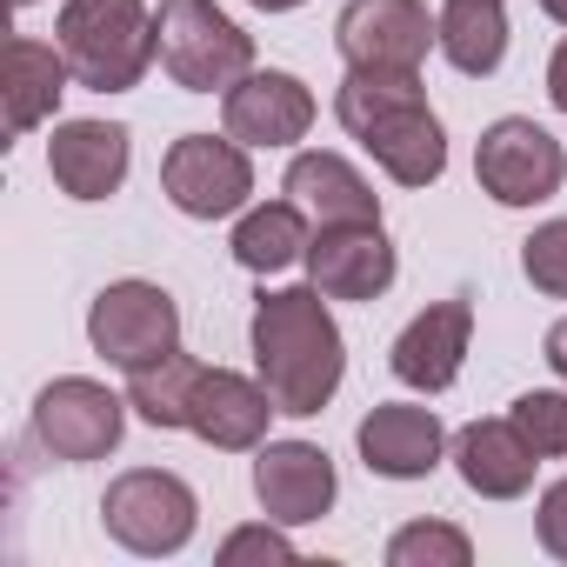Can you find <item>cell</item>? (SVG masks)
I'll return each instance as SVG.
<instances>
[{"instance_id":"6da1fadb","label":"cell","mask_w":567,"mask_h":567,"mask_svg":"<svg viewBox=\"0 0 567 567\" xmlns=\"http://www.w3.org/2000/svg\"><path fill=\"white\" fill-rule=\"evenodd\" d=\"M247 341H254V368H260L274 408L288 421L321 414L348 381V341H341V321L315 280L308 288H260Z\"/></svg>"},{"instance_id":"7a4b0ae2","label":"cell","mask_w":567,"mask_h":567,"mask_svg":"<svg viewBox=\"0 0 567 567\" xmlns=\"http://www.w3.org/2000/svg\"><path fill=\"white\" fill-rule=\"evenodd\" d=\"M54 41L74 68V87H94V94H127L161 61L147 0H61Z\"/></svg>"},{"instance_id":"3957f363","label":"cell","mask_w":567,"mask_h":567,"mask_svg":"<svg viewBox=\"0 0 567 567\" xmlns=\"http://www.w3.org/2000/svg\"><path fill=\"white\" fill-rule=\"evenodd\" d=\"M154 41H161V74L187 94H227L234 81L254 74V34L234 14H220L214 0H161Z\"/></svg>"},{"instance_id":"277c9868","label":"cell","mask_w":567,"mask_h":567,"mask_svg":"<svg viewBox=\"0 0 567 567\" xmlns=\"http://www.w3.org/2000/svg\"><path fill=\"white\" fill-rule=\"evenodd\" d=\"M101 527H107L114 547H127V554H141V560H167V554H181V547L194 540L200 501H194V487H187L181 474H167V467H127V474H114L107 494H101Z\"/></svg>"},{"instance_id":"5b68a950","label":"cell","mask_w":567,"mask_h":567,"mask_svg":"<svg viewBox=\"0 0 567 567\" xmlns=\"http://www.w3.org/2000/svg\"><path fill=\"white\" fill-rule=\"evenodd\" d=\"M127 394H114L107 381H87V374H61L34 394V441L41 454H54L61 467H87V461H107L127 434Z\"/></svg>"},{"instance_id":"8992f818","label":"cell","mask_w":567,"mask_h":567,"mask_svg":"<svg viewBox=\"0 0 567 567\" xmlns=\"http://www.w3.org/2000/svg\"><path fill=\"white\" fill-rule=\"evenodd\" d=\"M87 348L107 368H147L181 348V308L161 280H107L87 301Z\"/></svg>"},{"instance_id":"52a82bcc","label":"cell","mask_w":567,"mask_h":567,"mask_svg":"<svg viewBox=\"0 0 567 567\" xmlns=\"http://www.w3.org/2000/svg\"><path fill=\"white\" fill-rule=\"evenodd\" d=\"M474 181H481V194L501 200V207H540V200H554L560 181H567V147H560L540 121L501 114V121H487L481 141H474Z\"/></svg>"},{"instance_id":"ba28073f","label":"cell","mask_w":567,"mask_h":567,"mask_svg":"<svg viewBox=\"0 0 567 567\" xmlns=\"http://www.w3.org/2000/svg\"><path fill=\"white\" fill-rule=\"evenodd\" d=\"M161 194L187 220H234L254 200V147L234 134H181L161 154Z\"/></svg>"},{"instance_id":"9c48e42d","label":"cell","mask_w":567,"mask_h":567,"mask_svg":"<svg viewBox=\"0 0 567 567\" xmlns=\"http://www.w3.org/2000/svg\"><path fill=\"white\" fill-rule=\"evenodd\" d=\"M334 48L348 68H421L427 48H441V21L427 14V0H348Z\"/></svg>"},{"instance_id":"30bf717a","label":"cell","mask_w":567,"mask_h":567,"mask_svg":"<svg viewBox=\"0 0 567 567\" xmlns=\"http://www.w3.org/2000/svg\"><path fill=\"white\" fill-rule=\"evenodd\" d=\"M334 494H341V474H334L328 447H315V441H260L254 447V501L267 520L308 527L334 507Z\"/></svg>"},{"instance_id":"8fae6325","label":"cell","mask_w":567,"mask_h":567,"mask_svg":"<svg viewBox=\"0 0 567 567\" xmlns=\"http://www.w3.org/2000/svg\"><path fill=\"white\" fill-rule=\"evenodd\" d=\"M301 267L328 301H381L401 274V254L381 220H341V227H315V247Z\"/></svg>"},{"instance_id":"7c38bea8","label":"cell","mask_w":567,"mask_h":567,"mask_svg":"<svg viewBox=\"0 0 567 567\" xmlns=\"http://www.w3.org/2000/svg\"><path fill=\"white\" fill-rule=\"evenodd\" d=\"M220 127L240 141V147H295V141H308V127H315V94H308V81L301 74H288V68H254L247 81H234L227 94H220Z\"/></svg>"},{"instance_id":"4fadbf2b","label":"cell","mask_w":567,"mask_h":567,"mask_svg":"<svg viewBox=\"0 0 567 567\" xmlns=\"http://www.w3.org/2000/svg\"><path fill=\"white\" fill-rule=\"evenodd\" d=\"M467 348H474V308L454 295V301H427L388 348V368L401 388L414 394H447L467 368Z\"/></svg>"},{"instance_id":"5bb4252c","label":"cell","mask_w":567,"mask_h":567,"mask_svg":"<svg viewBox=\"0 0 567 567\" xmlns=\"http://www.w3.org/2000/svg\"><path fill=\"white\" fill-rule=\"evenodd\" d=\"M354 447H361L368 474H381V481H427L447 461V427L421 401H381L361 414Z\"/></svg>"},{"instance_id":"9a60e30c","label":"cell","mask_w":567,"mask_h":567,"mask_svg":"<svg viewBox=\"0 0 567 567\" xmlns=\"http://www.w3.org/2000/svg\"><path fill=\"white\" fill-rule=\"evenodd\" d=\"M134 161V134L121 121H54L48 141V174L68 200H107L121 194Z\"/></svg>"},{"instance_id":"2e32d148","label":"cell","mask_w":567,"mask_h":567,"mask_svg":"<svg viewBox=\"0 0 567 567\" xmlns=\"http://www.w3.org/2000/svg\"><path fill=\"white\" fill-rule=\"evenodd\" d=\"M274 394L267 381L254 374H234V368H207L200 374V394H194V414H187V434L207 441L214 454H254L267 441V421H274Z\"/></svg>"},{"instance_id":"e0dca14e","label":"cell","mask_w":567,"mask_h":567,"mask_svg":"<svg viewBox=\"0 0 567 567\" xmlns=\"http://www.w3.org/2000/svg\"><path fill=\"white\" fill-rule=\"evenodd\" d=\"M368 147V161L394 181V187H434L447 174V127L427 101H408L394 114H381L368 134H354Z\"/></svg>"},{"instance_id":"ac0fdd59","label":"cell","mask_w":567,"mask_h":567,"mask_svg":"<svg viewBox=\"0 0 567 567\" xmlns=\"http://www.w3.org/2000/svg\"><path fill=\"white\" fill-rule=\"evenodd\" d=\"M454 467H461L467 494H481V501H520V494L534 487L540 454H534V441L501 414V421H467V427L454 434Z\"/></svg>"},{"instance_id":"d6986e66","label":"cell","mask_w":567,"mask_h":567,"mask_svg":"<svg viewBox=\"0 0 567 567\" xmlns=\"http://www.w3.org/2000/svg\"><path fill=\"white\" fill-rule=\"evenodd\" d=\"M280 194H295L315 227H341V220H381V194L374 181L348 161V154H328V147H301L288 161V181H280Z\"/></svg>"},{"instance_id":"ffe728a7","label":"cell","mask_w":567,"mask_h":567,"mask_svg":"<svg viewBox=\"0 0 567 567\" xmlns=\"http://www.w3.org/2000/svg\"><path fill=\"white\" fill-rule=\"evenodd\" d=\"M315 247V214L295 200V194H280V200H247L234 214V234H227V254L247 267V274H288L295 260H308Z\"/></svg>"},{"instance_id":"44dd1931","label":"cell","mask_w":567,"mask_h":567,"mask_svg":"<svg viewBox=\"0 0 567 567\" xmlns=\"http://www.w3.org/2000/svg\"><path fill=\"white\" fill-rule=\"evenodd\" d=\"M68 87H74V68H68L61 41H34V34L8 41V134L48 127Z\"/></svg>"},{"instance_id":"7402d4cb","label":"cell","mask_w":567,"mask_h":567,"mask_svg":"<svg viewBox=\"0 0 567 567\" xmlns=\"http://www.w3.org/2000/svg\"><path fill=\"white\" fill-rule=\"evenodd\" d=\"M441 54L454 74L487 81L507 61V0H441Z\"/></svg>"},{"instance_id":"603a6c76","label":"cell","mask_w":567,"mask_h":567,"mask_svg":"<svg viewBox=\"0 0 567 567\" xmlns=\"http://www.w3.org/2000/svg\"><path fill=\"white\" fill-rule=\"evenodd\" d=\"M200 361L194 354H161V361H147V368H127V408L147 421V427H161V434H174V427H187V414H194V394H200Z\"/></svg>"},{"instance_id":"cb8c5ba5","label":"cell","mask_w":567,"mask_h":567,"mask_svg":"<svg viewBox=\"0 0 567 567\" xmlns=\"http://www.w3.org/2000/svg\"><path fill=\"white\" fill-rule=\"evenodd\" d=\"M408 101H427L421 87V68H348L341 87H334V121L348 134H368L381 114L408 107Z\"/></svg>"},{"instance_id":"d4e9b609","label":"cell","mask_w":567,"mask_h":567,"mask_svg":"<svg viewBox=\"0 0 567 567\" xmlns=\"http://www.w3.org/2000/svg\"><path fill=\"white\" fill-rule=\"evenodd\" d=\"M474 540L454 520H408L388 534V567H467Z\"/></svg>"},{"instance_id":"484cf974","label":"cell","mask_w":567,"mask_h":567,"mask_svg":"<svg viewBox=\"0 0 567 567\" xmlns=\"http://www.w3.org/2000/svg\"><path fill=\"white\" fill-rule=\"evenodd\" d=\"M507 421L534 441L540 461H560V454H567V388H527V394L507 408Z\"/></svg>"},{"instance_id":"4316f807","label":"cell","mask_w":567,"mask_h":567,"mask_svg":"<svg viewBox=\"0 0 567 567\" xmlns=\"http://www.w3.org/2000/svg\"><path fill=\"white\" fill-rule=\"evenodd\" d=\"M520 274L534 280V295L567 301V214H560V220H540V227L520 240Z\"/></svg>"},{"instance_id":"83f0119b","label":"cell","mask_w":567,"mask_h":567,"mask_svg":"<svg viewBox=\"0 0 567 567\" xmlns=\"http://www.w3.org/2000/svg\"><path fill=\"white\" fill-rule=\"evenodd\" d=\"M214 560H220V567H247V560H254V567H267V560L288 567V560H295V540H288V527H280V520H247V527H234V534L220 540Z\"/></svg>"},{"instance_id":"f1b7e54d","label":"cell","mask_w":567,"mask_h":567,"mask_svg":"<svg viewBox=\"0 0 567 567\" xmlns=\"http://www.w3.org/2000/svg\"><path fill=\"white\" fill-rule=\"evenodd\" d=\"M534 534H540V547H547L554 560H567V474L540 487V501H534Z\"/></svg>"},{"instance_id":"f546056e","label":"cell","mask_w":567,"mask_h":567,"mask_svg":"<svg viewBox=\"0 0 567 567\" xmlns=\"http://www.w3.org/2000/svg\"><path fill=\"white\" fill-rule=\"evenodd\" d=\"M547 101H554V114H567V34H560V48L547 61Z\"/></svg>"},{"instance_id":"4dcf8cb0","label":"cell","mask_w":567,"mask_h":567,"mask_svg":"<svg viewBox=\"0 0 567 567\" xmlns=\"http://www.w3.org/2000/svg\"><path fill=\"white\" fill-rule=\"evenodd\" d=\"M540 348H547V368H554V381L567 388V315L547 328V341H540Z\"/></svg>"},{"instance_id":"1f68e13d","label":"cell","mask_w":567,"mask_h":567,"mask_svg":"<svg viewBox=\"0 0 567 567\" xmlns=\"http://www.w3.org/2000/svg\"><path fill=\"white\" fill-rule=\"evenodd\" d=\"M247 8H260V14H295V8H308V0H247Z\"/></svg>"},{"instance_id":"d6a6232c","label":"cell","mask_w":567,"mask_h":567,"mask_svg":"<svg viewBox=\"0 0 567 567\" xmlns=\"http://www.w3.org/2000/svg\"><path fill=\"white\" fill-rule=\"evenodd\" d=\"M540 14H547V21H560V28H567V0H540Z\"/></svg>"},{"instance_id":"836d02e7","label":"cell","mask_w":567,"mask_h":567,"mask_svg":"<svg viewBox=\"0 0 567 567\" xmlns=\"http://www.w3.org/2000/svg\"><path fill=\"white\" fill-rule=\"evenodd\" d=\"M14 8H34V0H14Z\"/></svg>"}]
</instances>
